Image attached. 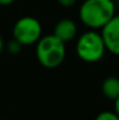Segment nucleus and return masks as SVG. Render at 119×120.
I'll return each instance as SVG.
<instances>
[{
  "mask_svg": "<svg viewBox=\"0 0 119 120\" xmlns=\"http://www.w3.org/2000/svg\"><path fill=\"white\" fill-rule=\"evenodd\" d=\"M15 0H0V5L1 6H8L11 4H13Z\"/></svg>",
  "mask_w": 119,
  "mask_h": 120,
  "instance_id": "obj_11",
  "label": "nucleus"
},
{
  "mask_svg": "<svg viewBox=\"0 0 119 120\" xmlns=\"http://www.w3.org/2000/svg\"><path fill=\"white\" fill-rule=\"evenodd\" d=\"M21 48H22V45L18 42V41H15L13 39V41L9 43V45H8V50L12 52V54H19V51L21 50Z\"/></svg>",
  "mask_w": 119,
  "mask_h": 120,
  "instance_id": "obj_9",
  "label": "nucleus"
},
{
  "mask_svg": "<svg viewBox=\"0 0 119 120\" xmlns=\"http://www.w3.org/2000/svg\"><path fill=\"white\" fill-rule=\"evenodd\" d=\"M117 7H118V9H119V0H117Z\"/></svg>",
  "mask_w": 119,
  "mask_h": 120,
  "instance_id": "obj_14",
  "label": "nucleus"
},
{
  "mask_svg": "<svg viewBox=\"0 0 119 120\" xmlns=\"http://www.w3.org/2000/svg\"><path fill=\"white\" fill-rule=\"evenodd\" d=\"M115 111H116L117 116L119 117V97L115 100Z\"/></svg>",
  "mask_w": 119,
  "mask_h": 120,
  "instance_id": "obj_12",
  "label": "nucleus"
},
{
  "mask_svg": "<svg viewBox=\"0 0 119 120\" xmlns=\"http://www.w3.org/2000/svg\"><path fill=\"white\" fill-rule=\"evenodd\" d=\"M81 21L91 29H102L115 15V0H85L79 7Z\"/></svg>",
  "mask_w": 119,
  "mask_h": 120,
  "instance_id": "obj_1",
  "label": "nucleus"
},
{
  "mask_svg": "<svg viewBox=\"0 0 119 120\" xmlns=\"http://www.w3.org/2000/svg\"><path fill=\"white\" fill-rule=\"evenodd\" d=\"M105 50L106 48L102 35L95 30H89L81 35L76 43V52L78 57L88 63H95L102 60Z\"/></svg>",
  "mask_w": 119,
  "mask_h": 120,
  "instance_id": "obj_3",
  "label": "nucleus"
},
{
  "mask_svg": "<svg viewBox=\"0 0 119 120\" xmlns=\"http://www.w3.org/2000/svg\"><path fill=\"white\" fill-rule=\"evenodd\" d=\"M57 39L62 41V42H69L71 41L77 34V26L76 23L70 20V19H62L60 20L54 28V33H53Z\"/></svg>",
  "mask_w": 119,
  "mask_h": 120,
  "instance_id": "obj_6",
  "label": "nucleus"
},
{
  "mask_svg": "<svg viewBox=\"0 0 119 120\" xmlns=\"http://www.w3.org/2000/svg\"><path fill=\"white\" fill-rule=\"evenodd\" d=\"M95 120H119V117L117 116L116 112H109V111H105V112H102L99 113Z\"/></svg>",
  "mask_w": 119,
  "mask_h": 120,
  "instance_id": "obj_8",
  "label": "nucleus"
},
{
  "mask_svg": "<svg viewBox=\"0 0 119 120\" xmlns=\"http://www.w3.org/2000/svg\"><path fill=\"white\" fill-rule=\"evenodd\" d=\"M42 27L38 19L33 16L20 18L13 27V39L18 41L22 47L32 45L41 38Z\"/></svg>",
  "mask_w": 119,
  "mask_h": 120,
  "instance_id": "obj_4",
  "label": "nucleus"
},
{
  "mask_svg": "<svg viewBox=\"0 0 119 120\" xmlns=\"http://www.w3.org/2000/svg\"><path fill=\"white\" fill-rule=\"evenodd\" d=\"M36 57L44 68H57L65 57V43L54 34L40 38L36 42Z\"/></svg>",
  "mask_w": 119,
  "mask_h": 120,
  "instance_id": "obj_2",
  "label": "nucleus"
},
{
  "mask_svg": "<svg viewBox=\"0 0 119 120\" xmlns=\"http://www.w3.org/2000/svg\"><path fill=\"white\" fill-rule=\"evenodd\" d=\"M102 91L109 99L116 100L119 97V79L117 77H107L102 84Z\"/></svg>",
  "mask_w": 119,
  "mask_h": 120,
  "instance_id": "obj_7",
  "label": "nucleus"
},
{
  "mask_svg": "<svg viewBox=\"0 0 119 120\" xmlns=\"http://www.w3.org/2000/svg\"><path fill=\"white\" fill-rule=\"evenodd\" d=\"M1 120H8V119H1Z\"/></svg>",
  "mask_w": 119,
  "mask_h": 120,
  "instance_id": "obj_15",
  "label": "nucleus"
},
{
  "mask_svg": "<svg viewBox=\"0 0 119 120\" xmlns=\"http://www.w3.org/2000/svg\"><path fill=\"white\" fill-rule=\"evenodd\" d=\"M102 39L106 50L119 56V15H115L103 28Z\"/></svg>",
  "mask_w": 119,
  "mask_h": 120,
  "instance_id": "obj_5",
  "label": "nucleus"
},
{
  "mask_svg": "<svg viewBox=\"0 0 119 120\" xmlns=\"http://www.w3.org/2000/svg\"><path fill=\"white\" fill-rule=\"evenodd\" d=\"M57 2L63 7H71L75 5L76 0H57Z\"/></svg>",
  "mask_w": 119,
  "mask_h": 120,
  "instance_id": "obj_10",
  "label": "nucleus"
},
{
  "mask_svg": "<svg viewBox=\"0 0 119 120\" xmlns=\"http://www.w3.org/2000/svg\"><path fill=\"white\" fill-rule=\"evenodd\" d=\"M2 48H4V42H2V39L0 36V52L2 51Z\"/></svg>",
  "mask_w": 119,
  "mask_h": 120,
  "instance_id": "obj_13",
  "label": "nucleus"
}]
</instances>
